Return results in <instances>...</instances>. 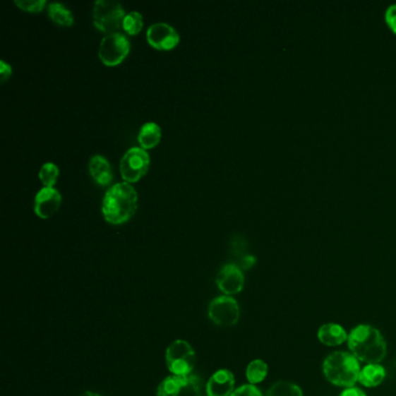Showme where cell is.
Returning a JSON list of instances; mask_svg holds the SVG:
<instances>
[{
    "label": "cell",
    "mask_w": 396,
    "mask_h": 396,
    "mask_svg": "<svg viewBox=\"0 0 396 396\" xmlns=\"http://www.w3.org/2000/svg\"><path fill=\"white\" fill-rule=\"evenodd\" d=\"M125 17V8L118 1L97 0L93 5V23L105 33H116Z\"/></svg>",
    "instance_id": "obj_4"
},
{
    "label": "cell",
    "mask_w": 396,
    "mask_h": 396,
    "mask_svg": "<svg viewBox=\"0 0 396 396\" xmlns=\"http://www.w3.org/2000/svg\"><path fill=\"white\" fill-rule=\"evenodd\" d=\"M62 203V196L54 187H42L34 199V212L36 215L48 219L57 212Z\"/></svg>",
    "instance_id": "obj_11"
},
{
    "label": "cell",
    "mask_w": 396,
    "mask_h": 396,
    "mask_svg": "<svg viewBox=\"0 0 396 396\" xmlns=\"http://www.w3.org/2000/svg\"><path fill=\"white\" fill-rule=\"evenodd\" d=\"M138 208V192L127 181L108 188L102 200V215L112 224H121L134 215Z\"/></svg>",
    "instance_id": "obj_2"
},
{
    "label": "cell",
    "mask_w": 396,
    "mask_h": 396,
    "mask_svg": "<svg viewBox=\"0 0 396 396\" xmlns=\"http://www.w3.org/2000/svg\"><path fill=\"white\" fill-rule=\"evenodd\" d=\"M147 40L156 49L170 50L179 43L180 36L169 23H155L148 28Z\"/></svg>",
    "instance_id": "obj_9"
},
{
    "label": "cell",
    "mask_w": 396,
    "mask_h": 396,
    "mask_svg": "<svg viewBox=\"0 0 396 396\" xmlns=\"http://www.w3.org/2000/svg\"><path fill=\"white\" fill-rule=\"evenodd\" d=\"M239 304L227 295L214 299L208 308V316L220 327H233L239 322Z\"/></svg>",
    "instance_id": "obj_8"
},
{
    "label": "cell",
    "mask_w": 396,
    "mask_h": 396,
    "mask_svg": "<svg viewBox=\"0 0 396 396\" xmlns=\"http://www.w3.org/2000/svg\"><path fill=\"white\" fill-rule=\"evenodd\" d=\"M216 284L224 294H239L244 287L242 270L235 264H226L216 275Z\"/></svg>",
    "instance_id": "obj_10"
},
{
    "label": "cell",
    "mask_w": 396,
    "mask_h": 396,
    "mask_svg": "<svg viewBox=\"0 0 396 396\" xmlns=\"http://www.w3.org/2000/svg\"><path fill=\"white\" fill-rule=\"evenodd\" d=\"M246 379L251 385H257L266 379L269 373L268 364L262 359L252 360L246 367Z\"/></svg>",
    "instance_id": "obj_18"
},
{
    "label": "cell",
    "mask_w": 396,
    "mask_h": 396,
    "mask_svg": "<svg viewBox=\"0 0 396 396\" xmlns=\"http://www.w3.org/2000/svg\"><path fill=\"white\" fill-rule=\"evenodd\" d=\"M89 171L92 178L102 186H107L113 179L111 164L102 155L92 156L89 162Z\"/></svg>",
    "instance_id": "obj_14"
},
{
    "label": "cell",
    "mask_w": 396,
    "mask_h": 396,
    "mask_svg": "<svg viewBox=\"0 0 396 396\" xmlns=\"http://www.w3.org/2000/svg\"><path fill=\"white\" fill-rule=\"evenodd\" d=\"M17 6L26 12H41L46 6V0H14Z\"/></svg>",
    "instance_id": "obj_23"
},
{
    "label": "cell",
    "mask_w": 396,
    "mask_h": 396,
    "mask_svg": "<svg viewBox=\"0 0 396 396\" xmlns=\"http://www.w3.org/2000/svg\"><path fill=\"white\" fill-rule=\"evenodd\" d=\"M48 14L54 23L62 25V26H71L75 21L71 11L61 3L50 4L48 6Z\"/></svg>",
    "instance_id": "obj_19"
},
{
    "label": "cell",
    "mask_w": 396,
    "mask_h": 396,
    "mask_svg": "<svg viewBox=\"0 0 396 396\" xmlns=\"http://www.w3.org/2000/svg\"><path fill=\"white\" fill-rule=\"evenodd\" d=\"M230 396H263V393L256 385L246 383L234 390V393Z\"/></svg>",
    "instance_id": "obj_24"
},
{
    "label": "cell",
    "mask_w": 396,
    "mask_h": 396,
    "mask_svg": "<svg viewBox=\"0 0 396 396\" xmlns=\"http://www.w3.org/2000/svg\"><path fill=\"white\" fill-rule=\"evenodd\" d=\"M349 334L341 324L325 323L318 328V340L325 347H336L347 342Z\"/></svg>",
    "instance_id": "obj_13"
},
{
    "label": "cell",
    "mask_w": 396,
    "mask_h": 396,
    "mask_svg": "<svg viewBox=\"0 0 396 396\" xmlns=\"http://www.w3.org/2000/svg\"><path fill=\"white\" fill-rule=\"evenodd\" d=\"M360 361L347 351H335L327 356L322 365L324 377L334 386L350 388L359 379Z\"/></svg>",
    "instance_id": "obj_3"
},
{
    "label": "cell",
    "mask_w": 396,
    "mask_h": 396,
    "mask_svg": "<svg viewBox=\"0 0 396 396\" xmlns=\"http://www.w3.org/2000/svg\"><path fill=\"white\" fill-rule=\"evenodd\" d=\"M385 19H386L387 25H388L390 30H393L394 33L396 34V4L390 5L387 8Z\"/></svg>",
    "instance_id": "obj_25"
},
{
    "label": "cell",
    "mask_w": 396,
    "mask_h": 396,
    "mask_svg": "<svg viewBox=\"0 0 396 396\" xmlns=\"http://www.w3.org/2000/svg\"><path fill=\"white\" fill-rule=\"evenodd\" d=\"M150 165V156L143 148L133 147L126 151L120 162V172L127 183H135L143 177Z\"/></svg>",
    "instance_id": "obj_7"
},
{
    "label": "cell",
    "mask_w": 396,
    "mask_h": 396,
    "mask_svg": "<svg viewBox=\"0 0 396 396\" xmlns=\"http://www.w3.org/2000/svg\"><path fill=\"white\" fill-rule=\"evenodd\" d=\"M200 396H201V395H200Z\"/></svg>",
    "instance_id": "obj_30"
},
{
    "label": "cell",
    "mask_w": 396,
    "mask_h": 396,
    "mask_svg": "<svg viewBox=\"0 0 396 396\" xmlns=\"http://www.w3.org/2000/svg\"><path fill=\"white\" fill-rule=\"evenodd\" d=\"M235 390V377L229 370H219L207 381L208 396H230Z\"/></svg>",
    "instance_id": "obj_12"
},
{
    "label": "cell",
    "mask_w": 396,
    "mask_h": 396,
    "mask_svg": "<svg viewBox=\"0 0 396 396\" xmlns=\"http://www.w3.org/2000/svg\"><path fill=\"white\" fill-rule=\"evenodd\" d=\"M59 176V167L54 163H44L39 171V178L44 187H53Z\"/></svg>",
    "instance_id": "obj_22"
},
{
    "label": "cell",
    "mask_w": 396,
    "mask_h": 396,
    "mask_svg": "<svg viewBox=\"0 0 396 396\" xmlns=\"http://www.w3.org/2000/svg\"><path fill=\"white\" fill-rule=\"evenodd\" d=\"M347 343L351 354L361 363L380 364L386 358V341L377 328L370 324L354 327Z\"/></svg>",
    "instance_id": "obj_1"
},
{
    "label": "cell",
    "mask_w": 396,
    "mask_h": 396,
    "mask_svg": "<svg viewBox=\"0 0 396 396\" xmlns=\"http://www.w3.org/2000/svg\"><path fill=\"white\" fill-rule=\"evenodd\" d=\"M185 376H170L160 383L157 396H178L184 390Z\"/></svg>",
    "instance_id": "obj_17"
},
{
    "label": "cell",
    "mask_w": 396,
    "mask_h": 396,
    "mask_svg": "<svg viewBox=\"0 0 396 396\" xmlns=\"http://www.w3.org/2000/svg\"><path fill=\"white\" fill-rule=\"evenodd\" d=\"M79 396H102L100 394L95 393V392H84Z\"/></svg>",
    "instance_id": "obj_29"
},
{
    "label": "cell",
    "mask_w": 396,
    "mask_h": 396,
    "mask_svg": "<svg viewBox=\"0 0 396 396\" xmlns=\"http://www.w3.org/2000/svg\"><path fill=\"white\" fill-rule=\"evenodd\" d=\"M266 396H304V392L296 383L279 381L268 390Z\"/></svg>",
    "instance_id": "obj_20"
},
{
    "label": "cell",
    "mask_w": 396,
    "mask_h": 396,
    "mask_svg": "<svg viewBox=\"0 0 396 396\" xmlns=\"http://www.w3.org/2000/svg\"><path fill=\"white\" fill-rule=\"evenodd\" d=\"M340 396H366L363 390H360L358 387H350V388H345V390L340 394Z\"/></svg>",
    "instance_id": "obj_27"
},
{
    "label": "cell",
    "mask_w": 396,
    "mask_h": 396,
    "mask_svg": "<svg viewBox=\"0 0 396 396\" xmlns=\"http://www.w3.org/2000/svg\"><path fill=\"white\" fill-rule=\"evenodd\" d=\"M131 50V42L125 34L111 33L102 37L99 46V59L107 66L120 64Z\"/></svg>",
    "instance_id": "obj_6"
},
{
    "label": "cell",
    "mask_w": 396,
    "mask_h": 396,
    "mask_svg": "<svg viewBox=\"0 0 396 396\" xmlns=\"http://www.w3.org/2000/svg\"><path fill=\"white\" fill-rule=\"evenodd\" d=\"M12 75V66L5 61H0V78L1 82H6L7 79L10 78Z\"/></svg>",
    "instance_id": "obj_26"
},
{
    "label": "cell",
    "mask_w": 396,
    "mask_h": 396,
    "mask_svg": "<svg viewBox=\"0 0 396 396\" xmlns=\"http://www.w3.org/2000/svg\"><path fill=\"white\" fill-rule=\"evenodd\" d=\"M165 360L167 368L174 376H188L196 365V352L186 341L177 340L167 347Z\"/></svg>",
    "instance_id": "obj_5"
},
{
    "label": "cell",
    "mask_w": 396,
    "mask_h": 396,
    "mask_svg": "<svg viewBox=\"0 0 396 396\" xmlns=\"http://www.w3.org/2000/svg\"><path fill=\"white\" fill-rule=\"evenodd\" d=\"M143 27V16L138 11H131L129 13L126 14L124 23H122V28L131 35L138 34Z\"/></svg>",
    "instance_id": "obj_21"
},
{
    "label": "cell",
    "mask_w": 396,
    "mask_h": 396,
    "mask_svg": "<svg viewBox=\"0 0 396 396\" xmlns=\"http://www.w3.org/2000/svg\"><path fill=\"white\" fill-rule=\"evenodd\" d=\"M386 379V370L381 364H366L360 370L358 383L366 388H374L381 385Z\"/></svg>",
    "instance_id": "obj_15"
},
{
    "label": "cell",
    "mask_w": 396,
    "mask_h": 396,
    "mask_svg": "<svg viewBox=\"0 0 396 396\" xmlns=\"http://www.w3.org/2000/svg\"><path fill=\"white\" fill-rule=\"evenodd\" d=\"M162 129L156 122H145L140 129L138 140L143 149H151L161 141Z\"/></svg>",
    "instance_id": "obj_16"
},
{
    "label": "cell",
    "mask_w": 396,
    "mask_h": 396,
    "mask_svg": "<svg viewBox=\"0 0 396 396\" xmlns=\"http://www.w3.org/2000/svg\"><path fill=\"white\" fill-rule=\"evenodd\" d=\"M255 257H252V256L248 255L243 257L241 264H242L243 269H250V268H252V266H253V264H255Z\"/></svg>",
    "instance_id": "obj_28"
}]
</instances>
